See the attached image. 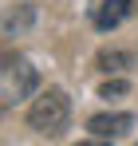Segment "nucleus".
Here are the masks:
<instances>
[{"label":"nucleus","instance_id":"5","mask_svg":"<svg viewBox=\"0 0 138 146\" xmlns=\"http://www.w3.org/2000/svg\"><path fill=\"white\" fill-rule=\"evenodd\" d=\"M126 63H130V55H126V51H111V48L99 51V67H103V71H122Z\"/></svg>","mask_w":138,"mask_h":146},{"label":"nucleus","instance_id":"4","mask_svg":"<svg viewBox=\"0 0 138 146\" xmlns=\"http://www.w3.org/2000/svg\"><path fill=\"white\" fill-rule=\"evenodd\" d=\"M32 16H36V8H32V4H20L16 12H8V16H4V32H8V36L28 32V28H32Z\"/></svg>","mask_w":138,"mask_h":146},{"label":"nucleus","instance_id":"3","mask_svg":"<svg viewBox=\"0 0 138 146\" xmlns=\"http://www.w3.org/2000/svg\"><path fill=\"white\" fill-rule=\"evenodd\" d=\"M130 126H134L130 115H95V119L87 122V130H91L95 138H122Z\"/></svg>","mask_w":138,"mask_h":146},{"label":"nucleus","instance_id":"6","mask_svg":"<svg viewBox=\"0 0 138 146\" xmlns=\"http://www.w3.org/2000/svg\"><path fill=\"white\" fill-rule=\"evenodd\" d=\"M122 91H126V83H122V79H111V83H103V87H99V95H103V99L122 95Z\"/></svg>","mask_w":138,"mask_h":146},{"label":"nucleus","instance_id":"2","mask_svg":"<svg viewBox=\"0 0 138 146\" xmlns=\"http://www.w3.org/2000/svg\"><path fill=\"white\" fill-rule=\"evenodd\" d=\"M130 12H134V0H99V8H95V28L111 32V28H118Z\"/></svg>","mask_w":138,"mask_h":146},{"label":"nucleus","instance_id":"1","mask_svg":"<svg viewBox=\"0 0 138 146\" xmlns=\"http://www.w3.org/2000/svg\"><path fill=\"white\" fill-rule=\"evenodd\" d=\"M71 119V99L59 91V87H51L44 95L32 103V111H28V122H32V130H40L47 138H55V134H63V126Z\"/></svg>","mask_w":138,"mask_h":146},{"label":"nucleus","instance_id":"7","mask_svg":"<svg viewBox=\"0 0 138 146\" xmlns=\"http://www.w3.org/2000/svg\"><path fill=\"white\" fill-rule=\"evenodd\" d=\"M4 107H8V99H0V115H4Z\"/></svg>","mask_w":138,"mask_h":146}]
</instances>
